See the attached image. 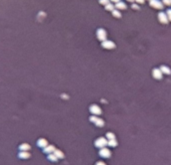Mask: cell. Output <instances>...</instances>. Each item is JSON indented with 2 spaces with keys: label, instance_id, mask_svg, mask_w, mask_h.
Returning <instances> with one entry per match:
<instances>
[{
  "label": "cell",
  "instance_id": "cell-1",
  "mask_svg": "<svg viewBox=\"0 0 171 165\" xmlns=\"http://www.w3.org/2000/svg\"><path fill=\"white\" fill-rule=\"evenodd\" d=\"M107 139L104 138V137H99V138L95 141V146L99 147V148H103L105 147V145H107Z\"/></svg>",
  "mask_w": 171,
  "mask_h": 165
},
{
  "label": "cell",
  "instance_id": "cell-2",
  "mask_svg": "<svg viewBox=\"0 0 171 165\" xmlns=\"http://www.w3.org/2000/svg\"><path fill=\"white\" fill-rule=\"evenodd\" d=\"M97 37H98V39L99 40H101V41H106V37H107V34H106V32L103 30V29H99L97 31Z\"/></svg>",
  "mask_w": 171,
  "mask_h": 165
},
{
  "label": "cell",
  "instance_id": "cell-3",
  "mask_svg": "<svg viewBox=\"0 0 171 165\" xmlns=\"http://www.w3.org/2000/svg\"><path fill=\"white\" fill-rule=\"evenodd\" d=\"M90 112H91V113H93L94 115H98L101 113V109L97 105H92L90 106Z\"/></svg>",
  "mask_w": 171,
  "mask_h": 165
},
{
  "label": "cell",
  "instance_id": "cell-4",
  "mask_svg": "<svg viewBox=\"0 0 171 165\" xmlns=\"http://www.w3.org/2000/svg\"><path fill=\"white\" fill-rule=\"evenodd\" d=\"M56 150L55 146L54 145H51V144H48L46 147H44L43 148V152L46 153V154H51V153H54V151Z\"/></svg>",
  "mask_w": 171,
  "mask_h": 165
},
{
  "label": "cell",
  "instance_id": "cell-5",
  "mask_svg": "<svg viewBox=\"0 0 171 165\" xmlns=\"http://www.w3.org/2000/svg\"><path fill=\"white\" fill-rule=\"evenodd\" d=\"M36 144H37V146L40 147V148H44V147H46L48 145V141H47V139H45V138H39L37 140Z\"/></svg>",
  "mask_w": 171,
  "mask_h": 165
},
{
  "label": "cell",
  "instance_id": "cell-6",
  "mask_svg": "<svg viewBox=\"0 0 171 165\" xmlns=\"http://www.w3.org/2000/svg\"><path fill=\"white\" fill-rule=\"evenodd\" d=\"M150 5L152 6V7L157 8V9H161L163 8V4L158 0H150Z\"/></svg>",
  "mask_w": 171,
  "mask_h": 165
},
{
  "label": "cell",
  "instance_id": "cell-7",
  "mask_svg": "<svg viewBox=\"0 0 171 165\" xmlns=\"http://www.w3.org/2000/svg\"><path fill=\"white\" fill-rule=\"evenodd\" d=\"M18 157L20 159H28V158L31 157V154H30L29 151H20L18 153Z\"/></svg>",
  "mask_w": 171,
  "mask_h": 165
},
{
  "label": "cell",
  "instance_id": "cell-8",
  "mask_svg": "<svg viewBox=\"0 0 171 165\" xmlns=\"http://www.w3.org/2000/svg\"><path fill=\"white\" fill-rule=\"evenodd\" d=\"M99 155L102 157H109L111 155V152H110V150H108L107 148L103 147V148H101L99 150Z\"/></svg>",
  "mask_w": 171,
  "mask_h": 165
},
{
  "label": "cell",
  "instance_id": "cell-9",
  "mask_svg": "<svg viewBox=\"0 0 171 165\" xmlns=\"http://www.w3.org/2000/svg\"><path fill=\"white\" fill-rule=\"evenodd\" d=\"M19 150L20 151H29V150H31V145L26 142L21 143L19 145Z\"/></svg>",
  "mask_w": 171,
  "mask_h": 165
},
{
  "label": "cell",
  "instance_id": "cell-10",
  "mask_svg": "<svg viewBox=\"0 0 171 165\" xmlns=\"http://www.w3.org/2000/svg\"><path fill=\"white\" fill-rule=\"evenodd\" d=\"M102 46H103L105 49H113L115 47V44L113 42H111V41H104V42L102 43Z\"/></svg>",
  "mask_w": 171,
  "mask_h": 165
},
{
  "label": "cell",
  "instance_id": "cell-11",
  "mask_svg": "<svg viewBox=\"0 0 171 165\" xmlns=\"http://www.w3.org/2000/svg\"><path fill=\"white\" fill-rule=\"evenodd\" d=\"M158 18H159V21L161 22V23L166 24L167 22H168V18H167V15L164 14V13H162V12L158 14Z\"/></svg>",
  "mask_w": 171,
  "mask_h": 165
},
{
  "label": "cell",
  "instance_id": "cell-12",
  "mask_svg": "<svg viewBox=\"0 0 171 165\" xmlns=\"http://www.w3.org/2000/svg\"><path fill=\"white\" fill-rule=\"evenodd\" d=\"M153 77L157 80H160L162 77V72L160 71V69H155V70H153Z\"/></svg>",
  "mask_w": 171,
  "mask_h": 165
},
{
  "label": "cell",
  "instance_id": "cell-13",
  "mask_svg": "<svg viewBox=\"0 0 171 165\" xmlns=\"http://www.w3.org/2000/svg\"><path fill=\"white\" fill-rule=\"evenodd\" d=\"M47 159H48L49 161H51V162H56V161L58 160V158L56 157V155L54 153H51V154H48Z\"/></svg>",
  "mask_w": 171,
  "mask_h": 165
},
{
  "label": "cell",
  "instance_id": "cell-14",
  "mask_svg": "<svg viewBox=\"0 0 171 165\" xmlns=\"http://www.w3.org/2000/svg\"><path fill=\"white\" fill-rule=\"evenodd\" d=\"M54 154H55L56 157L58 158V159H62V158H64V153H63L61 150L56 149L55 151H54Z\"/></svg>",
  "mask_w": 171,
  "mask_h": 165
},
{
  "label": "cell",
  "instance_id": "cell-15",
  "mask_svg": "<svg viewBox=\"0 0 171 165\" xmlns=\"http://www.w3.org/2000/svg\"><path fill=\"white\" fill-rule=\"evenodd\" d=\"M160 71L162 72V74H166V75H169V74H171L170 69H169L168 67H166V66H162L161 68H160Z\"/></svg>",
  "mask_w": 171,
  "mask_h": 165
},
{
  "label": "cell",
  "instance_id": "cell-16",
  "mask_svg": "<svg viewBox=\"0 0 171 165\" xmlns=\"http://www.w3.org/2000/svg\"><path fill=\"white\" fill-rule=\"evenodd\" d=\"M115 7L117 8V9H125L126 8V5L123 2H118V3H116Z\"/></svg>",
  "mask_w": 171,
  "mask_h": 165
},
{
  "label": "cell",
  "instance_id": "cell-17",
  "mask_svg": "<svg viewBox=\"0 0 171 165\" xmlns=\"http://www.w3.org/2000/svg\"><path fill=\"white\" fill-rule=\"evenodd\" d=\"M95 125H96L97 126H99V128H102V126L104 125V121L101 118H98L96 120V122H95Z\"/></svg>",
  "mask_w": 171,
  "mask_h": 165
},
{
  "label": "cell",
  "instance_id": "cell-18",
  "mask_svg": "<svg viewBox=\"0 0 171 165\" xmlns=\"http://www.w3.org/2000/svg\"><path fill=\"white\" fill-rule=\"evenodd\" d=\"M108 145H110V146H116L117 145V142H116V140L115 139H110V140H108Z\"/></svg>",
  "mask_w": 171,
  "mask_h": 165
},
{
  "label": "cell",
  "instance_id": "cell-19",
  "mask_svg": "<svg viewBox=\"0 0 171 165\" xmlns=\"http://www.w3.org/2000/svg\"><path fill=\"white\" fill-rule=\"evenodd\" d=\"M106 136H107V138H108L109 140H110V139H115V135H114L112 132H108L107 135H106Z\"/></svg>",
  "mask_w": 171,
  "mask_h": 165
},
{
  "label": "cell",
  "instance_id": "cell-20",
  "mask_svg": "<svg viewBox=\"0 0 171 165\" xmlns=\"http://www.w3.org/2000/svg\"><path fill=\"white\" fill-rule=\"evenodd\" d=\"M106 10H110V11H111V10H112V11H113V9H114V6L113 5H112V4H107V5H106Z\"/></svg>",
  "mask_w": 171,
  "mask_h": 165
},
{
  "label": "cell",
  "instance_id": "cell-21",
  "mask_svg": "<svg viewBox=\"0 0 171 165\" xmlns=\"http://www.w3.org/2000/svg\"><path fill=\"white\" fill-rule=\"evenodd\" d=\"M98 119V118H97V116L96 115H93V116H91V118H90V121H92V122H96V120Z\"/></svg>",
  "mask_w": 171,
  "mask_h": 165
},
{
  "label": "cell",
  "instance_id": "cell-22",
  "mask_svg": "<svg viewBox=\"0 0 171 165\" xmlns=\"http://www.w3.org/2000/svg\"><path fill=\"white\" fill-rule=\"evenodd\" d=\"M113 16L114 17H117V18H119V17L121 16V14L119 13L118 11H115V10H113Z\"/></svg>",
  "mask_w": 171,
  "mask_h": 165
},
{
  "label": "cell",
  "instance_id": "cell-23",
  "mask_svg": "<svg viewBox=\"0 0 171 165\" xmlns=\"http://www.w3.org/2000/svg\"><path fill=\"white\" fill-rule=\"evenodd\" d=\"M100 3L101 4L107 5V4H109V0H100Z\"/></svg>",
  "mask_w": 171,
  "mask_h": 165
},
{
  "label": "cell",
  "instance_id": "cell-24",
  "mask_svg": "<svg viewBox=\"0 0 171 165\" xmlns=\"http://www.w3.org/2000/svg\"><path fill=\"white\" fill-rule=\"evenodd\" d=\"M167 18H168V20H170V21H171V9L167 11Z\"/></svg>",
  "mask_w": 171,
  "mask_h": 165
},
{
  "label": "cell",
  "instance_id": "cell-25",
  "mask_svg": "<svg viewBox=\"0 0 171 165\" xmlns=\"http://www.w3.org/2000/svg\"><path fill=\"white\" fill-rule=\"evenodd\" d=\"M163 3H164V4H166V5H170L171 1H170V0H163Z\"/></svg>",
  "mask_w": 171,
  "mask_h": 165
},
{
  "label": "cell",
  "instance_id": "cell-26",
  "mask_svg": "<svg viewBox=\"0 0 171 165\" xmlns=\"http://www.w3.org/2000/svg\"><path fill=\"white\" fill-rule=\"evenodd\" d=\"M96 165H106V164L104 162H102V161H99V162L96 163Z\"/></svg>",
  "mask_w": 171,
  "mask_h": 165
},
{
  "label": "cell",
  "instance_id": "cell-27",
  "mask_svg": "<svg viewBox=\"0 0 171 165\" xmlns=\"http://www.w3.org/2000/svg\"><path fill=\"white\" fill-rule=\"evenodd\" d=\"M135 1L137 3H140V4H142V3L144 2V0H135Z\"/></svg>",
  "mask_w": 171,
  "mask_h": 165
},
{
  "label": "cell",
  "instance_id": "cell-28",
  "mask_svg": "<svg viewBox=\"0 0 171 165\" xmlns=\"http://www.w3.org/2000/svg\"><path fill=\"white\" fill-rule=\"evenodd\" d=\"M112 2H116V3H118V2H120V0H111Z\"/></svg>",
  "mask_w": 171,
  "mask_h": 165
},
{
  "label": "cell",
  "instance_id": "cell-29",
  "mask_svg": "<svg viewBox=\"0 0 171 165\" xmlns=\"http://www.w3.org/2000/svg\"><path fill=\"white\" fill-rule=\"evenodd\" d=\"M127 1H129V2H133V1H134V0H127Z\"/></svg>",
  "mask_w": 171,
  "mask_h": 165
},
{
  "label": "cell",
  "instance_id": "cell-30",
  "mask_svg": "<svg viewBox=\"0 0 171 165\" xmlns=\"http://www.w3.org/2000/svg\"><path fill=\"white\" fill-rule=\"evenodd\" d=\"M170 1H171V0H170Z\"/></svg>",
  "mask_w": 171,
  "mask_h": 165
}]
</instances>
